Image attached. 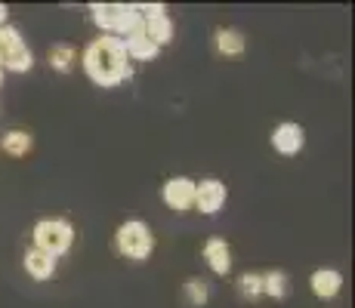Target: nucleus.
<instances>
[{
  "label": "nucleus",
  "mask_w": 355,
  "mask_h": 308,
  "mask_svg": "<svg viewBox=\"0 0 355 308\" xmlns=\"http://www.w3.org/2000/svg\"><path fill=\"white\" fill-rule=\"evenodd\" d=\"M80 65H84V74L93 80L102 90H112V87H121L130 78V59L124 53V44L112 34H99L80 53Z\"/></svg>",
  "instance_id": "obj_1"
},
{
  "label": "nucleus",
  "mask_w": 355,
  "mask_h": 308,
  "mask_svg": "<svg viewBox=\"0 0 355 308\" xmlns=\"http://www.w3.org/2000/svg\"><path fill=\"white\" fill-rule=\"evenodd\" d=\"M0 152L10 154V157H28L34 152V136L28 129H6L3 136H0Z\"/></svg>",
  "instance_id": "obj_11"
},
{
  "label": "nucleus",
  "mask_w": 355,
  "mask_h": 308,
  "mask_svg": "<svg viewBox=\"0 0 355 308\" xmlns=\"http://www.w3.org/2000/svg\"><path fill=\"white\" fill-rule=\"evenodd\" d=\"M182 296H186V302L192 308H204L210 302V280L207 278H186V284H182Z\"/></svg>",
  "instance_id": "obj_15"
},
{
  "label": "nucleus",
  "mask_w": 355,
  "mask_h": 308,
  "mask_svg": "<svg viewBox=\"0 0 355 308\" xmlns=\"http://www.w3.org/2000/svg\"><path fill=\"white\" fill-rule=\"evenodd\" d=\"M31 246H37V250L50 253V256H65L68 250L74 246V225L68 222V219H40V222H34L31 228Z\"/></svg>",
  "instance_id": "obj_3"
},
{
  "label": "nucleus",
  "mask_w": 355,
  "mask_h": 308,
  "mask_svg": "<svg viewBox=\"0 0 355 308\" xmlns=\"http://www.w3.org/2000/svg\"><path fill=\"white\" fill-rule=\"evenodd\" d=\"M46 65L59 74H68L78 65V50H74L71 44H53L50 50H46Z\"/></svg>",
  "instance_id": "obj_14"
},
{
  "label": "nucleus",
  "mask_w": 355,
  "mask_h": 308,
  "mask_svg": "<svg viewBox=\"0 0 355 308\" xmlns=\"http://www.w3.org/2000/svg\"><path fill=\"white\" fill-rule=\"evenodd\" d=\"M161 197L173 213H189L195 207V179L189 176H173V179L164 182Z\"/></svg>",
  "instance_id": "obj_5"
},
{
  "label": "nucleus",
  "mask_w": 355,
  "mask_h": 308,
  "mask_svg": "<svg viewBox=\"0 0 355 308\" xmlns=\"http://www.w3.org/2000/svg\"><path fill=\"white\" fill-rule=\"evenodd\" d=\"M0 87H3V68H0Z\"/></svg>",
  "instance_id": "obj_22"
},
{
  "label": "nucleus",
  "mask_w": 355,
  "mask_h": 308,
  "mask_svg": "<svg viewBox=\"0 0 355 308\" xmlns=\"http://www.w3.org/2000/svg\"><path fill=\"white\" fill-rule=\"evenodd\" d=\"M6 16H10V10H6V6L0 3V28H3V25H6Z\"/></svg>",
  "instance_id": "obj_21"
},
{
  "label": "nucleus",
  "mask_w": 355,
  "mask_h": 308,
  "mask_svg": "<svg viewBox=\"0 0 355 308\" xmlns=\"http://www.w3.org/2000/svg\"><path fill=\"white\" fill-rule=\"evenodd\" d=\"M0 62H3V53H0Z\"/></svg>",
  "instance_id": "obj_23"
},
{
  "label": "nucleus",
  "mask_w": 355,
  "mask_h": 308,
  "mask_svg": "<svg viewBox=\"0 0 355 308\" xmlns=\"http://www.w3.org/2000/svg\"><path fill=\"white\" fill-rule=\"evenodd\" d=\"M309 290L315 293L318 299H334L343 290V275H340L337 269H315L309 278Z\"/></svg>",
  "instance_id": "obj_9"
},
{
  "label": "nucleus",
  "mask_w": 355,
  "mask_h": 308,
  "mask_svg": "<svg viewBox=\"0 0 355 308\" xmlns=\"http://www.w3.org/2000/svg\"><path fill=\"white\" fill-rule=\"evenodd\" d=\"M121 44H124V53H127L130 62H155L161 53V46L152 44L146 34H133V37L121 40Z\"/></svg>",
  "instance_id": "obj_13"
},
{
  "label": "nucleus",
  "mask_w": 355,
  "mask_h": 308,
  "mask_svg": "<svg viewBox=\"0 0 355 308\" xmlns=\"http://www.w3.org/2000/svg\"><path fill=\"white\" fill-rule=\"evenodd\" d=\"M226 201H229V188H226V182L223 179H201V182H195V207L201 216H216L223 207H226Z\"/></svg>",
  "instance_id": "obj_4"
},
{
  "label": "nucleus",
  "mask_w": 355,
  "mask_h": 308,
  "mask_svg": "<svg viewBox=\"0 0 355 308\" xmlns=\"http://www.w3.org/2000/svg\"><path fill=\"white\" fill-rule=\"evenodd\" d=\"M0 68H3V71H12V74L31 71V68H34V53L28 50V44H22V46H16V50L3 53V62H0Z\"/></svg>",
  "instance_id": "obj_16"
},
{
  "label": "nucleus",
  "mask_w": 355,
  "mask_h": 308,
  "mask_svg": "<svg viewBox=\"0 0 355 308\" xmlns=\"http://www.w3.org/2000/svg\"><path fill=\"white\" fill-rule=\"evenodd\" d=\"M204 259H207V269L214 271V275L226 278L232 271V246L223 241V237H210V241L204 244Z\"/></svg>",
  "instance_id": "obj_8"
},
{
  "label": "nucleus",
  "mask_w": 355,
  "mask_h": 308,
  "mask_svg": "<svg viewBox=\"0 0 355 308\" xmlns=\"http://www.w3.org/2000/svg\"><path fill=\"white\" fill-rule=\"evenodd\" d=\"M25 44V37H22V31L16 28V25H3L0 28V53H10V50H16V46H22Z\"/></svg>",
  "instance_id": "obj_20"
},
{
  "label": "nucleus",
  "mask_w": 355,
  "mask_h": 308,
  "mask_svg": "<svg viewBox=\"0 0 355 308\" xmlns=\"http://www.w3.org/2000/svg\"><path fill=\"white\" fill-rule=\"evenodd\" d=\"M133 34H142V16L136 10V3H118V19H114V28H112V37L118 40H127Z\"/></svg>",
  "instance_id": "obj_10"
},
{
  "label": "nucleus",
  "mask_w": 355,
  "mask_h": 308,
  "mask_svg": "<svg viewBox=\"0 0 355 308\" xmlns=\"http://www.w3.org/2000/svg\"><path fill=\"white\" fill-rule=\"evenodd\" d=\"M90 16H93V25H96L102 34H112L114 19H118V3H93Z\"/></svg>",
  "instance_id": "obj_18"
},
{
  "label": "nucleus",
  "mask_w": 355,
  "mask_h": 308,
  "mask_svg": "<svg viewBox=\"0 0 355 308\" xmlns=\"http://www.w3.org/2000/svg\"><path fill=\"white\" fill-rule=\"evenodd\" d=\"M291 293V278L284 275L282 269H272V271H263V296L269 299H278L282 302L284 296Z\"/></svg>",
  "instance_id": "obj_17"
},
{
  "label": "nucleus",
  "mask_w": 355,
  "mask_h": 308,
  "mask_svg": "<svg viewBox=\"0 0 355 308\" xmlns=\"http://www.w3.org/2000/svg\"><path fill=\"white\" fill-rule=\"evenodd\" d=\"M214 46L220 56H241L248 50V37L238 28H216L214 31Z\"/></svg>",
  "instance_id": "obj_12"
},
{
  "label": "nucleus",
  "mask_w": 355,
  "mask_h": 308,
  "mask_svg": "<svg viewBox=\"0 0 355 308\" xmlns=\"http://www.w3.org/2000/svg\"><path fill=\"white\" fill-rule=\"evenodd\" d=\"M303 145H306V129L300 127V123L284 120V123H278V127L272 129V148H275L278 154L293 157V154L303 152Z\"/></svg>",
  "instance_id": "obj_6"
},
{
  "label": "nucleus",
  "mask_w": 355,
  "mask_h": 308,
  "mask_svg": "<svg viewBox=\"0 0 355 308\" xmlns=\"http://www.w3.org/2000/svg\"><path fill=\"white\" fill-rule=\"evenodd\" d=\"M22 265H25V271H28V278L44 284V280H50L53 275H56L59 259L50 256V253H44V250H37V246H28V250H25Z\"/></svg>",
  "instance_id": "obj_7"
},
{
  "label": "nucleus",
  "mask_w": 355,
  "mask_h": 308,
  "mask_svg": "<svg viewBox=\"0 0 355 308\" xmlns=\"http://www.w3.org/2000/svg\"><path fill=\"white\" fill-rule=\"evenodd\" d=\"M238 293H241L244 299H250V302H257V299L263 296V275H259V271H244V275H238Z\"/></svg>",
  "instance_id": "obj_19"
},
{
  "label": "nucleus",
  "mask_w": 355,
  "mask_h": 308,
  "mask_svg": "<svg viewBox=\"0 0 355 308\" xmlns=\"http://www.w3.org/2000/svg\"><path fill=\"white\" fill-rule=\"evenodd\" d=\"M114 246H118V253L124 259H130V262H146L155 253V235L142 219H127V222H121L118 231H114Z\"/></svg>",
  "instance_id": "obj_2"
}]
</instances>
